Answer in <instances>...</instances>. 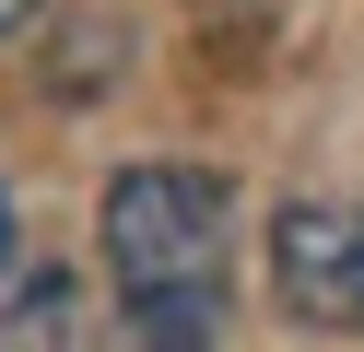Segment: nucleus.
<instances>
[{
	"label": "nucleus",
	"mask_w": 364,
	"mask_h": 352,
	"mask_svg": "<svg viewBox=\"0 0 364 352\" xmlns=\"http://www.w3.org/2000/svg\"><path fill=\"white\" fill-rule=\"evenodd\" d=\"M106 282H118L106 352H212L223 341L235 200L212 164H129L106 188Z\"/></svg>",
	"instance_id": "1"
},
{
	"label": "nucleus",
	"mask_w": 364,
	"mask_h": 352,
	"mask_svg": "<svg viewBox=\"0 0 364 352\" xmlns=\"http://www.w3.org/2000/svg\"><path fill=\"white\" fill-rule=\"evenodd\" d=\"M270 294L306 329H364V247L341 200H282L270 211Z\"/></svg>",
	"instance_id": "2"
},
{
	"label": "nucleus",
	"mask_w": 364,
	"mask_h": 352,
	"mask_svg": "<svg viewBox=\"0 0 364 352\" xmlns=\"http://www.w3.org/2000/svg\"><path fill=\"white\" fill-rule=\"evenodd\" d=\"M0 352H106V329L82 317V282L71 270H24L0 294Z\"/></svg>",
	"instance_id": "3"
},
{
	"label": "nucleus",
	"mask_w": 364,
	"mask_h": 352,
	"mask_svg": "<svg viewBox=\"0 0 364 352\" xmlns=\"http://www.w3.org/2000/svg\"><path fill=\"white\" fill-rule=\"evenodd\" d=\"M36 12H48V0H0V36H24V23H36Z\"/></svg>",
	"instance_id": "4"
},
{
	"label": "nucleus",
	"mask_w": 364,
	"mask_h": 352,
	"mask_svg": "<svg viewBox=\"0 0 364 352\" xmlns=\"http://www.w3.org/2000/svg\"><path fill=\"white\" fill-rule=\"evenodd\" d=\"M0 270H12V200H0Z\"/></svg>",
	"instance_id": "5"
},
{
	"label": "nucleus",
	"mask_w": 364,
	"mask_h": 352,
	"mask_svg": "<svg viewBox=\"0 0 364 352\" xmlns=\"http://www.w3.org/2000/svg\"><path fill=\"white\" fill-rule=\"evenodd\" d=\"M353 247H364V211H353Z\"/></svg>",
	"instance_id": "6"
}]
</instances>
